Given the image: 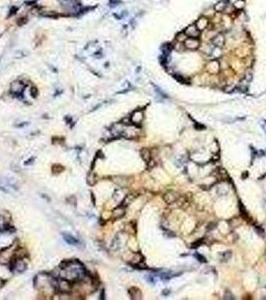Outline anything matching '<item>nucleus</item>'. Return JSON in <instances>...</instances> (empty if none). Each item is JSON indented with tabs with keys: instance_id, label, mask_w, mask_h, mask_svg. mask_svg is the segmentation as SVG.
<instances>
[{
	"instance_id": "obj_1",
	"label": "nucleus",
	"mask_w": 266,
	"mask_h": 300,
	"mask_svg": "<svg viewBox=\"0 0 266 300\" xmlns=\"http://www.w3.org/2000/svg\"><path fill=\"white\" fill-rule=\"evenodd\" d=\"M58 2L64 9L71 12H76L81 9L78 0H58Z\"/></svg>"
},
{
	"instance_id": "obj_2",
	"label": "nucleus",
	"mask_w": 266,
	"mask_h": 300,
	"mask_svg": "<svg viewBox=\"0 0 266 300\" xmlns=\"http://www.w3.org/2000/svg\"><path fill=\"white\" fill-rule=\"evenodd\" d=\"M18 187L16 186V184L14 181H12L11 179H5V178H1L0 179V190L5 193H9L13 191V190H17Z\"/></svg>"
},
{
	"instance_id": "obj_3",
	"label": "nucleus",
	"mask_w": 266,
	"mask_h": 300,
	"mask_svg": "<svg viewBox=\"0 0 266 300\" xmlns=\"http://www.w3.org/2000/svg\"><path fill=\"white\" fill-rule=\"evenodd\" d=\"M184 46L189 50H196L200 46V42L195 37H188L184 40Z\"/></svg>"
},
{
	"instance_id": "obj_4",
	"label": "nucleus",
	"mask_w": 266,
	"mask_h": 300,
	"mask_svg": "<svg viewBox=\"0 0 266 300\" xmlns=\"http://www.w3.org/2000/svg\"><path fill=\"white\" fill-rule=\"evenodd\" d=\"M143 118H144V114L142 111L138 110V111H134L130 116V122L132 124L134 125H140L142 121H143Z\"/></svg>"
},
{
	"instance_id": "obj_5",
	"label": "nucleus",
	"mask_w": 266,
	"mask_h": 300,
	"mask_svg": "<svg viewBox=\"0 0 266 300\" xmlns=\"http://www.w3.org/2000/svg\"><path fill=\"white\" fill-rule=\"evenodd\" d=\"M57 288H58L61 292L66 293V292H69L71 290V284L69 282V280L62 278L61 280H58L57 281Z\"/></svg>"
},
{
	"instance_id": "obj_6",
	"label": "nucleus",
	"mask_w": 266,
	"mask_h": 300,
	"mask_svg": "<svg viewBox=\"0 0 266 300\" xmlns=\"http://www.w3.org/2000/svg\"><path fill=\"white\" fill-rule=\"evenodd\" d=\"M178 198H179V195L175 191H168L163 195V200L167 204H173L174 202L177 201Z\"/></svg>"
},
{
	"instance_id": "obj_7",
	"label": "nucleus",
	"mask_w": 266,
	"mask_h": 300,
	"mask_svg": "<svg viewBox=\"0 0 266 300\" xmlns=\"http://www.w3.org/2000/svg\"><path fill=\"white\" fill-rule=\"evenodd\" d=\"M27 267V264L25 263V261L21 259V258H17L15 261H14V264H13V271H16L18 273H21L23 271L26 270Z\"/></svg>"
},
{
	"instance_id": "obj_8",
	"label": "nucleus",
	"mask_w": 266,
	"mask_h": 300,
	"mask_svg": "<svg viewBox=\"0 0 266 300\" xmlns=\"http://www.w3.org/2000/svg\"><path fill=\"white\" fill-rule=\"evenodd\" d=\"M23 91H24V84L21 81H15L11 85V93L14 95H22Z\"/></svg>"
},
{
	"instance_id": "obj_9",
	"label": "nucleus",
	"mask_w": 266,
	"mask_h": 300,
	"mask_svg": "<svg viewBox=\"0 0 266 300\" xmlns=\"http://www.w3.org/2000/svg\"><path fill=\"white\" fill-rule=\"evenodd\" d=\"M184 33L188 37H195V38H197L199 35H200V31L198 30V28L196 27L195 24H190L189 26H187L186 29H185V31H184Z\"/></svg>"
},
{
	"instance_id": "obj_10",
	"label": "nucleus",
	"mask_w": 266,
	"mask_h": 300,
	"mask_svg": "<svg viewBox=\"0 0 266 300\" xmlns=\"http://www.w3.org/2000/svg\"><path fill=\"white\" fill-rule=\"evenodd\" d=\"M62 237H63L64 241L66 242V243H68L69 245H72V246H79L80 245L79 240L76 239L74 236L69 234V233H66V232L62 233Z\"/></svg>"
},
{
	"instance_id": "obj_11",
	"label": "nucleus",
	"mask_w": 266,
	"mask_h": 300,
	"mask_svg": "<svg viewBox=\"0 0 266 300\" xmlns=\"http://www.w3.org/2000/svg\"><path fill=\"white\" fill-rule=\"evenodd\" d=\"M211 42L215 47H219V48H221V47L225 44V37L222 33H218L216 36L212 38Z\"/></svg>"
},
{
	"instance_id": "obj_12",
	"label": "nucleus",
	"mask_w": 266,
	"mask_h": 300,
	"mask_svg": "<svg viewBox=\"0 0 266 300\" xmlns=\"http://www.w3.org/2000/svg\"><path fill=\"white\" fill-rule=\"evenodd\" d=\"M208 24H209V21H208V19L206 17H200L195 23V25L198 28L199 31H202V30L205 29V28L208 26Z\"/></svg>"
},
{
	"instance_id": "obj_13",
	"label": "nucleus",
	"mask_w": 266,
	"mask_h": 300,
	"mask_svg": "<svg viewBox=\"0 0 266 300\" xmlns=\"http://www.w3.org/2000/svg\"><path fill=\"white\" fill-rule=\"evenodd\" d=\"M136 196H137V195H136V194H134V193H130V194H128L127 196H125V197H124V199L122 200V202H121V205H120V206H122V207H127V206L129 205V204L133 201V200H134V199L136 198Z\"/></svg>"
},
{
	"instance_id": "obj_14",
	"label": "nucleus",
	"mask_w": 266,
	"mask_h": 300,
	"mask_svg": "<svg viewBox=\"0 0 266 300\" xmlns=\"http://www.w3.org/2000/svg\"><path fill=\"white\" fill-rule=\"evenodd\" d=\"M128 292H129L130 294V296L132 299H141L142 297V294H141V291L140 290L137 288V287H131L129 288V290H128Z\"/></svg>"
},
{
	"instance_id": "obj_15",
	"label": "nucleus",
	"mask_w": 266,
	"mask_h": 300,
	"mask_svg": "<svg viewBox=\"0 0 266 300\" xmlns=\"http://www.w3.org/2000/svg\"><path fill=\"white\" fill-rule=\"evenodd\" d=\"M124 214H125V208L122 207V206L117 207V208H115L113 210V217L115 219L123 217V216H124Z\"/></svg>"
},
{
	"instance_id": "obj_16",
	"label": "nucleus",
	"mask_w": 266,
	"mask_h": 300,
	"mask_svg": "<svg viewBox=\"0 0 266 300\" xmlns=\"http://www.w3.org/2000/svg\"><path fill=\"white\" fill-rule=\"evenodd\" d=\"M140 155L142 157V159H143L145 162L148 163L149 161L151 160V153H150V151L149 149H147V148H142L140 150Z\"/></svg>"
},
{
	"instance_id": "obj_17",
	"label": "nucleus",
	"mask_w": 266,
	"mask_h": 300,
	"mask_svg": "<svg viewBox=\"0 0 266 300\" xmlns=\"http://www.w3.org/2000/svg\"><path fill=\"white\" fill-rule=\"evenodd\" d=\"M226 6H227V3L224 1V0H220L219 2L216 3V5L214 6V8H215V10H216V11L222 12V11H224V10H225Z\"/></svg>"
},
{
	"instance_id": "obj_18",
	"label": "nucleus",
	"mask_w": 266,
	"mask_h": 300,
	"mask_svg": "<svg viewBox=\"0 0 266 300\" xmlns=\"http://www.w3.org/2000/svg\"><path fill=\"white\" fill-rule=\"evenodd\" d=\"M95 182H96V177H95V175L92 172H90L87 176V183L89 185H94Z\"/></svg>"
},
{
	"instance_id": "obj_19",
	"label": "nucleus",
	"mask_w": 266,
	"mask_h": 300,
	"mask_svg": "<svg viewBox=\"0 0 266 300\" xmlns=\"http://www.w3.org/2000/svg\"><path fill=\"white\" fill-rule=\"evenodd\" d=\"M222 255H223V256H222V257H223V260L227 261V260H229V259L231 258L232 253H231V251H226V252H223Z\"/></svg>"
},
{
	"instance_id": "obj_20",
	"label": "nucleus",
	"mask_w": 266,
	"mask_h": 300,
	"mask_svg": "<svg viewBox=\"0 0 266 300\" xmlns=\"http://www.w3.org/2000/svg\"><path fill=\"white\" fill-rule=\"evenodd\" d=\"M234 6H235V8H237V9L243 8V6H244V1H243V0H237V1L234 3Z\"/></svg>"
},
{
	"instance_id": "obj_21",
	"label": "nucleus",
	"mask_w": 266,
	"mask_h": 300,
	"mask_svg": "<svg viewBox=\"0 0 266 300\" xmlns=\"http://www.w3.org/2000/svg\"><path fill=\"white\" fill-rule=\"evenodd\" d=\"M30 95L33 98H36L38 95V89L36 87H31L30 88Z\"/></svg>"
},
{
	"instance_id": "obj_22",
	"label": "nucleus",
	"mask_w": 266,
	"mask_h": 300,
	"mask_svg": "<svg viewBox=\"0 0 266 300\" xmlns=\"http://www.w3.org/2000/svg\"><path fill=\"white\" fill-rule=\"evenodd\" d=\"M145 278L147 279V281H148L149 283H151V284L155 283V278L152 275H147V276H145Z\"/></svg>"
},
{
	"instance_id": "obj_23",
	"label": "nucleus",
	"mask_w": 266,
	"mask_h": 300,
	"mask_svg": "<svg viewBox=\"0 0 266 300\" xmlns=\"http://www.w3.org/2000/svg\"><path fill=\"white\" fill-rule=\"evenodd\" d=\"M225 299H235L234 295L232 294L230 291H225Z\"/></svg>"
},
{
	"instance_id": "obj_24",
	"label": "nucleus",
	"mask_w": 266,
	"mask_h": 300,
	"mask_svg": "<svg viewBox=\"0 0 266 300\" xmlns=\"http://www.w3.org/2000/svg\"><path fill=\"white\" fill-rule=\"evenodd\" d=\"M195 257H196V258L199 260V261H200V262H204V263H205L206 262V259L205 258H204V257L202 256V255H200V254H195Z\"/></svg>"
},
{
	"instance_id": "obj_25",
	"label": "nucleus",
	"mask_w": 266,
	"mask_h": 300,
	"mask_svg": "<svg viewBox=\"0 0 266 300\" xmlns=\"http://www.w3.org/2000/svg\"><path fill=\"white\" fill-rule=\"evenodd\" d=\"M260 125L262 127V129L264 130V132L266 133V120H262L260 122Z\"/></svg>"
},
{
	"instance_id": "obj_26",
	"label": "nucleus",
	"mask_w": 266,
	"mask_h": 300,
	"mask_svg": "<svg viewBox=\"0 0 266 300\" xmlns=\"http://www.w3.org/2000/svg\"><path fill=\"white\" fill-rule=\"evenodd\" d=\"M195 127H196V129H198V130H201V129H205V126H204V125H200V124H198V123H196V124H195Z\"/></svg>"
},
{
	"instance_id": "obj_27",
	"label": "nucleus",
	"mask_w": 266,
	"mask_h": 300,
	"mask_svg": "<svg viewBox=\"0 0 266 300\" xmlns=\"http://www.w3.org/2000/svg\"><path fill=\"white\" fill-rule=\"evenodd\" d=\"M34 157H32V158H30V159H28V160H29V161H26V162H25V164L26 165H28V164H30V163H32L33 162V161H34Z\"/></svg>"
},
{
	"instance_id": "obj_28",
	"label": "nucleus",
	"mask_w": 266,
	"mask_h": 300,
	"mask_svg": "<svg viewBox=\"0 0 266 300\" xmlns=\"http://www.w3.org/2000/svg\"><path fill=\"white\" fill-rule=\"evenodd\" d=\"M3 285H4V281H3L2 279H0V288H1Z\"/></svg>"
},
{
	"instance_id": "obj_29",
	"label": "nucleus",
	"mask_w": 266,
	"mask_h": 300,
	"mask_svg": "<svg viewBox=\"0 0 266 300\" xmlns=\"http://www.w3.org/2000/svg\"><path fill=\"white\" fill-rule=\"evenodd\" d=\"M168 293H170V290H164V291H163V294H164V295H167Z\"/></svg>"
},
{
	"instance_id": "obj_30",
	"label": "nucleus",
	"mask_w": 266,
	"mask_h": 300,
	"mask_svg": "<svg viewBox=\"0 0 266 300\" xmlns=\"http://www.w3.org/2000/svg\"><path fill=\"white\" fill-rule=\"evenodd\" d=\"M265 260H266V251H265Z\"/></svg>"
}]
</instances>
